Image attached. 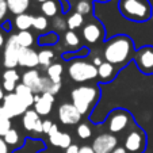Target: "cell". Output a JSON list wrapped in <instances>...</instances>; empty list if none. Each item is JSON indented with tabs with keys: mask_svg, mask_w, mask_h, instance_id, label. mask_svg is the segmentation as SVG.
Here are the masks:
<instances>
[{
	"mask_svg": "<svg viewBox=\"0 0 153 153\" xmlns=\"http://www.w3.org/2000/svg\"><path fill=\"white\" fill-rule=\"evenodd\" d=\"M103 62H104V61H102V58H100V57H94V60H92V64L95 65L96 68H99Z\"/></svg>",
	"mask_w": 153,
	"mask_h": 153,
	"instance_id": "b9f144b4",
	"label": "cell"
},
{
	"mask_svg": "<svg viewBox=\"0 0 153 153\" xmlns=\"http://www.w3.org/2000/svg\"><path fill=\"white\" fill-rule=\"evenodd\" d=\"M114 73H115V68H114V65L110 64V62H107V61H104L100 67L98 68V76H99V79L103 80V81L111 80L113 76H114Z\"/></svg>",
	"mask_w": 153,
	"mask_h": 153,
	"instance_id": "44dd1931",
	"label": "cell"
},
{
	"mask_svg": "<svg viewBox=\"0 0 153 153\" xmlns=\"http://www.w3.org/2000/svg\"><path fill=\"white\" fill-rule=\"evenodd\" d=\"M146 145V137L141 129L131 130L125 137V149L129 153H142Z\"/></svg>",
	"mask_w": 153,
	"mask_h": 153,
	"instance_id": "ba28073f",
	"label": "cell"
},
{
	"mask_svg": "<svg viewBox=\"0 0 153 153\" xmlns=\"http://www.w3.org/2000/svg\"><path fill=\"white\" fill-rule=\"evenodd\" d=\"M71 98L73 106L80 111L81 115H84L90 113L95 102L99 99V90L94 85H81L72 90Z\"/></svg>",
	"mask_w": 153,
	"mask_h": 153,
	"instance_id": "3957f363",
	"label": "cell"
},
{
	"mask_svg": "<svg viewBox=\"0 0 153 153\" xmlns=\"http://www.w3.org/2000/svg\"><path fill=\"white\" fill-rule=\"evenodd\" d=\"M133 42L126 35H118L108 41L104 48L103 57L113 65H123L131 56Z\"/></svg>",
	"mask_w": 153,
	"mask_h": 153,
	"instance_id": "6da1fadb",
	"label": "cell"
},
{
	"mask_svg": "<svg viewBox=\"0 0 153 153\" xmlns=\"http://www.w3.org/2000/svg\"><path fill=\"white\" fill-rule=\"evenodd\" d=\"M79 149H80V148H79L77 145L72 144L71 146H68L67 149H65V153H79Z\"/></svg>",
	"mask_w": 153,
	"mask_h": 153,
	"instance_id": "60d3db41",
	"label": "cell"
},
{
	"mask_svg": "<svg viewBox=\"0 0 153 153\" xmlns=\"http://www.w3.org/2000/svg\"><path fill=\"white\" fill-rule=\"evenodd\" d=\"M53 127V122L49 121V119H46V121H43V125H42V131L45 134H49V131L52 130Z\"/></svg>",
	"mask_w": 153,
	"mask_h": 153,
	"instance_id": "74e56055",
	"label": "cell"
},
{
	"mask_svg": "<svg viewBox=\"0 0 153 153\" xmlns=\"http://www.w3.org/2000/svg\"><path fill=\"white\" fill-rule=\"evenodd\" d=\"M4 96L6 95H4V92H3V88H0V100H3Z\"/></svg>",
	"mask_w": 153,
	"mask_h": 153,
	"instance_id": "f6af8a7d",
	"label": "cell"
},
{
	"mask_svg": "<svg viewBox=\"0 0 153 153\" xmlns=\"http://www.w3.org/2000/svg\"><path fill=\"white\" fill-rule=\"evenodd\" d=\"M8 10L15 15L25 14L30 6V0H6Z\"/></svg>",
	"mask_w": 153,
	"mask_h": 153,
	"instance_id": "ac0fdd59",
	"label": "cell"
},
{
	"mask_svg": "<svg viewBox=\"0 0 153 153\" xmlns=\"http://www.w3.org/2000/svg\"><path fill=\"white\" fill-rule=\"evenodd\" d=\"M84 23V18L81 14H79V12H75V14H72L69 18H68L67 20V25H68V29L72 30V31H75L76 29H79V27H81Z\"/></svg>",
	"mask_w": 153,
	"mask_h": 153,
	"instance_id": "484cf974",
	"label": "cell"
},
{
	"mask_svg": "<svg viewBox=\"0 0 153 153\" xmlns=\"http://www.w3.org/2000/svg\"><path fill=\"white\" fill-rule=\"evenodd\" d=\"M14 92L18 96H19L20 100L23 102V103L26 104L27 107H31L33 104H34V96H35V94L31 90H30L29 87L25 85V84H22V83L18 84Z\"/></svg>",
	"mask_w": 153,
	"mask_h": 153,
	"instance_id": "e0dca14e",
	"label": "cell"
},
{
	"mask_svg": "<svg viewBox=\"0 0 153 153\" xmlns=\"http://www.w3.org/2000/svg\"><path fill=\"white\" fill-rule=\"evenodd\" d=\"M119 11L126 19L146 22L152 16V7L148 0H119Z\"/></svg>",
	"mask_w": 153,
	"mask_h": 153,
	"instance_id": "7a4b0ae2",
	"label": "cell"
},
{
	"mask_svg": "<svg viewBox=\"0 0 153 153\" xmlns=\"http://www.w3.org/2000/svg\"><path fill=\"white\" fill-rule=\"evenodd\" d=\"M76 133H77L79 138H81V140H88V138H91V136H92V130H91L90 125L80 123V125L77 126V129H76Z\"/></svg>",
	"mask_w": 153,
	"mask_h": 153,
	"instance_id": "f1b7e54d",
	"label": "cell"
},
{
	"mask_svg": "<svg viewBox=\"0 0 153 153\" xmlns=\"http://www.w3.org/2000/svg\"><path fill=\"white\" fill-rule=\"evenodd\" d=\"M39 153H52V152H49V150H42V152H39Z\"/></svg>",
	"mask_w": 153,
	"mask_h": 153,
	"instance_id": "c3c4849f",
	"label": "cell"
},
{
	"mask_svg": "<svg viewBox=\"0 0 153 153\" xmlns=\"http://www.w3.org/2000/svg\"><path fill=\"white\" fill-rule=\"evenodd\" d=\"M61 90V83H53L49 77H42L41 81V94H52L56 95Z\"/></svg>",
	"mask_w": 153,
	"mask_h": 153,
	"instance_id": "ffe728a7",
	"label": "cell"
},
{
	"mask_svg": "<svg viewBox=\"0 0 153 153\" xmlns=\"http://www.w3.org/2000/svg\"><path fill=\"white\" fill-rule=\"evenodd\" d=\"M79 153H95V150H94L92 146L83 145V146H80V149H79Z\"/></svg>",
	"mask_w": 153,
	"mask_h": 153,
	"instance_id": "ab89813d",
	"label": "cell"
},
{
	"mask_svg": "<svg viewBox=\"0 0 153 153\" xmlns=\"http://www.w3.org/2000/svg\"><path fill=\"white\" fill-rule=\"evenodd\" d=\"M15 35H16V41L20 48H31L34 38H33V34L30 31H19Z\"/></svg>",
	"mask_w": 153,
	"mask_h": 153,
	"instance_id": "cb8c5ba5",
	"label": "cell"
},
{
	"mask_svg": "<svg viewBox=\"0 0 153 153\" xmlns=\"http://www.w3.org/2000/svg\"><path fill=\"white\" fill-rule=\"evenodd\" d=\"M62 65L58 62L52 64L49 68H46V73H48V77L53 81V83H61V76H62Z\"/></svg>",
	"mask_w": 153,
	"mask_h": 153,
	"instance_id": "7402d4cb",
	"label": "cell"
},
{
	"mask_svg": "<svg viewBox=\"0 0 153 153\" xmlns=\"http://www.w3.org/2000/svg\"><path fill=\"white\" fill-rule=\"evenodd\" d=\"M68 75L76 83H84L98 77V68L84 60H73L68 67Z\"/></svg>",
	"mask_w": 153,
	"mask_h": 153,
	"instance_id": "277c9868",
	"label": "cell"
},
{
	"mask_svg": "<svg viewBox=\"0 0 153 153\" xmlns=\"http://www.w3.org/2000/svg\"><path fill=\"white\" fill-rule=\"evenodd\" d=\"M3 45H4V35L3 33H0V48H3Z\"/></svg>",
	"mask_w": 153,
	"mask_h": 153,
	"instance_id": "ee69618b",
	"label": "cell"
},
{
	"mask_svg": "<svg viewBox=\"0 0 153 153\" xmlns=\"http://www.w3.org/2000/svg\"><path fill=\"white\" fill-rule=\"evenodd\" d=\"M4 141L7 142V145H11V146H15V145L19 144L20 141V137H19V133H18V130L15 129H11L6 136L3 137Z\"/></svg>",
	"mask_w": 153,
	"mask_h": 153,
	"instance_id": "f546056e",
	"label": "cell"
},
{
	"mask_svg": "<svg viewBox=\"0 0 153 153\" xmlns=\"http://www.w3.org/2000/svg\"><path fill=\"white\" fill-rule=\"evenodd\" d=\"M136 61L138 68L145 73L153 72V49L144 48L136 54Z\"/></svg>",
	"mask_w": 153,
	"mask_h": 153,
	"instance_id": "5bb4252c",
	"label": "cell"
},
{
	"mask_svg": "<svg viewBox=\"0 0 153 153\" xmlns=\"http://www.w3.org/2000/svg\"><path fill=\"white\" fill-rule=\"evenodd\" d=\"M64 39H65L67 45H69V46L77 48L79 45H80V38H79V35L76 34L75 31H72V30H69V31L65 33V35H64Z\"/></svg>",
	"mask_w": 153,
	"mask_h": 153,
	"instance_id": "1f68e13d",
	"label": "cell"
},
{
	"mask_svg": "<svg viewBox=\"0 0 153 153\" xmlns=\"http://www.w3.org/2000/svg\"><path fill=\"white\" fill-rule=\"evenodd\" d=\"M33 27L38 31H45V30L49 27V22H48L46 16H34V20H33Z\"/></svg>",
	"mask_w": 153,
	"mask_h": 153,
	"instance_id": "4dcf8cb0",
	"label": "cell"
},
{
	"mask_svg": "<svg viewBox=\"0 0 153 153\" xmlns=\"http://www.w3.org/2000/svg\"><path fill=\"white\" fill-rule=\"evenodd\" d=\"M19 50L20 46L16 41V35H11L6 42L3 54V64L7 69H15L18 65V58H19Z\"/></svg>",
	"mask_w": 153,
	"mask_h": 153,
	"instance_id": "52a82bcc",
	"label": "cell"
},
{
	"mask_svg": "<svg viewBox=\"0 0 153 153\" xmlns=\"http://www.w3.org/2000/svg\"><path fill=\"white\" fill-rule=\"evenodd\" d=\"M22 125L27 131H34V133H43L42 125L43 121L41 119V115L35 110H27L23 114L22 118Z\"/></svg>",
	"mask_w": 153,
	"mask_h": 153,
	"instance_id": "8fae6325",
	"label": "cell"
},
{
	"mask_svg": "<svg viewBox=\"0 0 153 153\" xmlns=\"http://www.w3.org/2000/svg\"><path fill=\"white\" fill-rule=\"evenodd\" d=\"M76 12H79V14H81V15L90 14L91 12V3L88 0H80L77 3V6H76Z\"/></svg>",
	"mask_w": 153,
	"mask_h": 153,
	"instance_id": "d6a6232c",
	"label": "cell"
},
{
	"mask_svg": "<svg viewBox=\"0 0 153 153\" xmlns=\"http://www.w3.org/2000/svg\"><path fill=\"white\" fill-rule=\"evenodd\" d=\"M99 1H107V0H99Z\"/></svg>",
	"mask_w": 153,
	"mask_h": 153,
	"instance_id": "681fc988",
	"label": "cell"
},
{
	"mask_svg": "<svg viewBox=\"0 0 153 153\" xmlns=\"http://www.w3.org/2000/svg\"><path fill=\"white\" fill-rule=\"evenodd\" d=\"M7 11H8V6H7L6 0H0V22L6 18Z\"/></svg>",
	"mask_w": 153,
	"mask_h": 153,
	"instance_id": "d590c367",
	"label": "cell"
},
{
	"mask_svg": "<svg viewBox=\"0 0 153 153\" xmlns=\"http://www.w3.org/2000/svg\"><path fill=\"white\" fill-rule=\"evenodd\" d=\"M58 42V35L57 33H48L45 35H41L38 38V45L41 46H52Z\"/></svg>",
	"mask_w": 153,
	"mask_h": 153,
	"instance_id": "83f0119b",
	"label": "cell"
},
{
	"mask_svg": "<svg viewBox=\"0 0 153 153\" xmlns=\"http://www.w3.org/2000/svg\"><path fill=\"white\" fill-rule=\"evenodd\" d=\"M0 153H10L8 145H7V142L4 141L3 137H0Z\"/></svg>",
	"mask_w": 153,
	"mask_h": 153,
	"instance_id": "f35d334b",
	"label": "cell"
},
{
	"mask_svg": "<svg viewBox=\"0 0 153 153\" xmlns=\"http://www.w3.org/2000/svg\"><path fill=\"white\" fill-rule=\"evenodd\" d=\"M81 33H83V38L88 43H96L98 41H100L102 35H103V27L100 23L91 22V23H87L83 27Z\"/></svg>",
	"mask_w": 153,
	"mask_h": 153,
	"instance_id": "2e32d148",
	"label": "cell"
},
{
	"mask_svg": "<svg viewBox=\"0 0 153 153\" xmlns=\"http://www.w3.org/2000/svg\"><path fill=\"white\" fill-rule=\"evenodd\" d=\"M41 11L43 12L45 16H56L58 12V6L54 0H48L41 4Z\"/></svg>",
	"mask_w": 153,
	"mask_h": 153,
	"instance_id": "d4e9b609",
	"label": "cell"
},
{
	"mask_svg": "<svg viewBox=\"0 0 153 153\" xmlns=\"http://www.w3.org/2000/svg\"><path fill=\"white\" fill-rule=\"evenodd\" d=\"M19 79H20L19 73H18L15 69H7L6 72L3 73V80L4 81H14V83H16Z\"/></svg>",
	"mask_w": 153,
	"mask_h": 153,
	"instance_id": "836d02e7",
	"label": "cell"
},
{
	"mask_svg": "<svg viewBox=\"0 0 153 153\" xmlns=\"http://www.w3.org/2000/svg\"><path fill=\"white\" fill-rule=\"evenodd\" d=\"M58 119L62 125H76L80 122L81 114L73 106V103H62L58 107Z\"/></svg>",
	"mask_w": 153,
	"mask_h": 153,
	"instance_id": "30bf717a",
	"label": "cell"
},
{
	"mask_svg": "<svg viewBox=\"0 0 153 153\" xmlns=\"http://www.w3.org/2000/svg\"><path fill=\"white\" fill-rule=\"evenodd\" d=\"M38 64H39V58H38V53L35 50H33L31 48H20L18 65L34 69Z\"/></svg>",
	"mask_w": 153,
	"mask_h": 153,
	"instance_id": "4fadbf2b",
	"label": "cell"
},
{
	"mask_svg": "<svg viewBox=\"0 0 153 153\" xmlns=\"http://www.w3.org/2000/svg\"><path fill=\"white\" fill-rule=\"evenodd\" d=\"M41 81H42V76L37 69H29L22 75V84L29 87L35 95L41 94Z\"/></svg>",
	"mask_w": 153,
	"mask_h": 153,
	"instance_id": "9a60e30c",
	"label": "cell"
},
{
	"mask_svg": "<svg viewBox=\"0 0 153 153\" xmlns=\"http://www.w3.org/2000/svg\"><path fill=\"white\" fill-rule=\"evenodd\" d=\"M18 84L14 83V81H3V88L6 91H8V92H14L15 88H16Z\"/></svg>",
	"mask_w": 153,
	"mask_h": 153,
	"instance_id": "8d00e7d4",
	"label": "cell"
},
{
	"mask_svg": "<svg viewBox=\"0 0 153 153\" xmlns=\"http://www.w3.org/2000/svg\"><path fill=\"white\" fill-rule=\"evenodd\" d=\"M54 57V53L50 49H42L38 53V58H39V65L49 68L52 65V60Z\"/></svg>",
	"mask_w": 153,
	"mask_h": 153,
	"instance_id": "4316f807",
	"label": "cell"
},
{
	"mask_svg": "<svg viewBox=\"0 0 153 153\" xmlns=\"http://www.w3.org/2000/svg\"><path fill=\"white\" fill-rule=\"evenodd\" d=\"M37 1H39V3L42 4V3H45V1H48V0H37Z\"/></svg>",
	"mask_w": 153,
	"mask_h": 153,
	"instance_id": "7dc6e473",
	"label": "cell"
},
{
	"mask_svg": "<svg viewBox=\"0 0 153 153\" xmlns=\"http://www.w3.org/2000/svg\"><path fill=\"white\" fill-rule=\"evenodd\" d=\"M95 153H111L118 148V138L111 133H103L95 137L92 142Z\"/></svg>",
	"mask_w": 153,
	"mask_h": 153,
	"instance_id": "9c48e42d",
	"label": "cell"
},
{
	"mask_svg": "<svg viewBox=\"0 0 153 153\" xmlns=\"http://www.w3.org/2000/svg\"><path fill=\"white\" fill-rule=\"evenodd\" d=\"M11 129V118L4 111L3 107L0 106V137H4Z\"/></svg>",
	"mask_w": 153,
	"mask_h": 153,
	"instance_id": "603a6c76",
	"label": "cell"
},
{
	"mask_svg": "<svg viewBox=\"0 0 153 153\" xmlns=\"http://www.w3.org/2000/svg\"><path fill=\"white\" fill-rule=\"evenodd\" d=\"M130 119H131V117L127 111L121 110V108L114 110L108 117V131L111 134L122 133L130 125Z\"/></svg>",
	"mask_w": 153,
	"mask_h": 153,
	"instance_id": "8992f818",
	"label": "cell"
},
{
	"mask_svg": "<svg viewBox=\"0 0 153 153\" xmlns=\"http://www.w3.org/2000/svg\"><path fill=\"white\" fill-rule=\"evenodd\" d=\"M33 20H34V16L29 14H20L16 15L15 18V26L19 31H29L30 27H33Z\"/></svg>",
	"mask_w": 153,
	"mask_h": 153,
	"instance_id": "d6986e66",
	"label": "cell"
},
{
	"mask_svg": "<svg viewBox=\"0 0 153 153\" xmlns=\"http://www.w3.org/2000/svg\"><path fill=\"white\" fill-rule=\"evenodd\" d=\"M3 27H4V29H6V30H10V25H8V23H6Z\"/></svg>",
	"mask_w": 153,
	"mask_h": 153,
	"instance_id": "bcb514c9",
	"label": "cell"
},
{
	"mask_svg": "<svg viewBox=\"0 0 153 153\" xmlns=\"http://www.w3.org/2000/svg\"><path fill=\"white\" fill-rule=\"evenodd\" d=\"M53 27H54V30L64 31V30H65V27H68L67 20H64L61 16H54V20H53Z\"/></svg>",
	"mask_w": 153,
	"mask_h": 153,
	"instance_id": "e575fe53",
	"label": "cell"
},
{
	"mask_svg": "<svg viewBox=\"0 0 153 153\" xmlns=\"http://www.w3.org/2000/svg\"><path fill=\"white\" fill-rule=\"evenodd\" d=\"M1 107H3L4 111L8 114L10 118L19 117L29 110V107L20 100V98L15 92H8L6 96H4Z\"/></svg>",
	"mask_w": 153,
	"mask_h": 153,
	"instance_id": "5b68a950",
	"label": "cell"
},
{
	"mask_svg": "<svg viewBox=\"0 0 153 153\" xmlns=\"http://www.w3.org/2000/svg\"><path fill=\"white\" fill-rule=\"evenodd\" d=\"M54 103V95L52 94H42V95L34 96V110L39 115L45 117L52 113V107Z\"/></svg>",
	"mask_w": 153,
	"mask_h": 153,
	"instance_id": "7c38bea8",
	"label": "cell"
},
{
	"mask_svg": "<svg viewBox=\"0 0 153 153\" xmlns=\"http://www.w3.org/2000/svg\"><path fill=\"white\" fill-rule=\"evenodd\" d=\"M111 153H129V152H127V150L125 149L123 146H118V148H117V149H114Z\"/></svg>",
	"mask_w": 153,
	"mask_h": 153,
	"instance_id": "7bdbcfd3",
	"label": "cell"
}]
</instances>
